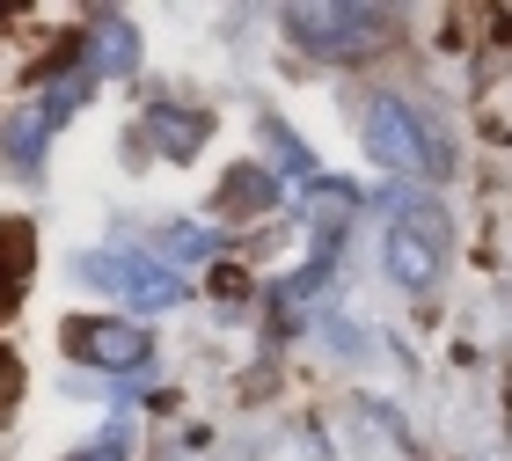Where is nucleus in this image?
Here are the masks:
<instances>
[{
    "label": "nucleus",
    "instance_id": "7",
    "mask_svg": "<svg viewBox=\"0 0 512 461\" xmlns=\"http://www.w3.org/2000/svg\"><path fill=\"white\" fill-rule=\"evenodd\" d=\"M227 205H271V176L264 169H235L227 191H220V213H227Z\"/></svg>",
    "mask_w": 512,
    "mask_h": 461
},
{
    "label": "nucleus",
    "instance_id": "1",
    "mask_svg": "<svg viewBox=\"0 0 512 461\" xmlns=\"http://www.w3.org/2000/svg\"><path fill=\"white\" fill-rule=\"evenodd\" d=\"M366 147H374V161H388V169H447L439 140L417 125V110L403 96H374L366 103Z\"/></svg>",
    "mask_w": 512,
    "mask_h": 461
},
{
    "label": "nucleus",
    "instance_id": "3",
    "mask_svg": "<svg viewBox=\"0 0 512 461\" xmlns=\"http://www.w3.org/2000/svg\"><path fill=\"white\" fill-rule=\"evenodd\" d=\"M81 279H88V286L125 293V301H132V308H147V315H161V308H176V301H183V279H169L161 264H139V257H88V264H81Z\"/></svg>",
    "mask_w": 512,
    "mask_h": 461
},
{
    "label": "nucleus",
    "instance_id": "8",
    "mask_svg": "<svg viewBox=\"0 0 512 461\" xmlns=\"http://www.w3.org/2000/svg\"><path fill=\"white\" fill-rule=\"evenodd\" d=\"M125 52H132L125 30H118V22H103V37H96V66H125Z\"/></svg>",
    "mask_w": 512,
    "mask_h": 461
},
{
    "label": "nucleus",
    "instance_id": "6",
    "mask_svg": "<svg viewBox=\"0 0 512 461\" xmlns=\"http://www.w3.org/2000/svg\"><path fill=\"white\" fill-rule=\"evenodd\" d=\"M388 271H395L403 286H432L439 249H432L425 235H417V227H395V235H388Z\"/></svg>",
    "mask_w": 512,
    "mask_h": 461
},
{
    "label": "nucleus",
    "instance_id": "2",
    "mask_svg": "<svg viewBox=\"0 0 512 461\" xmlns=\"http://www.w3.org/2000/svg\"><path fill=\"white\" fill-rule=\"evenodd\" d=\"M286 30L308 44V52H322V59H359V52L381 44L388 15H374V8H293Z\"/></svg>",
    "mask_w": 512,
    "mask_h": 461
},
{
    "label": "nucleus",
    "instance_id": "4",
    "mask_svg": "<svg viewBox=\"0 0 512 461\" xmlns=\"http://www.w3.org/2000/svg\"><path fill=\"white\" fill-rule=\"evenodd\" d=\"M66 352L88 366H139L147 330H132V322H66Z\"/></svg>",
    "mask_w": 512,
    "mask_h": 461
},
{
    "label": "nucleus",
    "instance_id": "5",
    "mask_svg": "<svg viewBox=\"0 0 512 461\" xmlns=\"http://www.w3.org/2000/svg\"><path fill=\"white\" fill-rule=\"evenodd\" d=\"M147 132H154V147L161 154H198V140H205V110H176V103H154L147 110Z\"/></svg>",
    "mask_w": 512,
    "mask_h": 461
}]
</instances>
